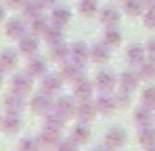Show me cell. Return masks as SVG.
I'll return each mask as SVG.
<instances>
[{
	"mask_svg": "<svg viewBox=\"0 0 155 151\" xmlns=\"http://www.w3.org/2000/svg\"><path fill=\"white\" fill-rule=\"evenodd\" d=\"M8 2H10V4H12V6H20V4H22V2H24V0H8Z\"/></svg>",
	"mask_w": 155,
	"mask_h": 151,
	"instance_id": "44",
	"label": "cell"
},
{
	"mask_svg": "<svg viewBox=\"0 0 155 151\" xmlns=\"http://www.w3.org/2000/svg\"><path fill=\"white\" fill-rule=\"evenodd\" d=\"M71 55V49H69L65 43H53L51 45V57L55 61H63V59H67V57Z\"/></svg>",
	"mask_w": 155,
	"mask_h": 151,
	"instance_id": "23",
	"label": "cell"
},
{
	"mask_svg": "<svg viewBox=\"0 0 155 151\" xmlns=\"http://www.w3.org/2000/svg\"><path fill=\"white\" fill-rule=\"evenodd\" d=\"M41 4L39 2H28V6L24 8V12H26V16H30V18H38L39 12H41Z\"/></svg>",
	"mask_w": 155,
	"mask_h": 151,
	"instance_id": "34",
	"label": "cell"
},
{
	"mask_svg": "<svg viewBox=\"0 0 155 151\" xmlns=\"http://www.w3.org/2000/svg\"><path fill=\"white\" fill-rule=\"evenodd\" d=\"M147 151H155V143H153V145H149V147H147Z\"/></svg>",
	"mask_w": 155,
	"mask_h": 151,
	"instance_id": "46",
	"label": "cell"
},
{
	"mask_svg": "<svg viewBox=\"0 0 155 151\" xmlns=\"http://www.w3.org/2000/svg\"><path fill=\"white\" fill-rule=\"evenodd\" d=\"M6 31H8V35H10V38H22L24 31H26V26H24L22 20H12V22L8 24Z\"/></svg>",
	"mask_w": 155,
	"mask_h": 151,
	"instance_id": "26",
	"label": "cell"
},
{
	"mask_svg": "<svg viewBox=\"0 0 155 151\" xmlns=\"http://www.w3.org/2000/svg\"><path fill=\"white\" fill-rule=\"evenodd\" d=\"M63 77L69 80H75L79 77H83V65L73 61V63H65L63 65Z\"/></svg>",
	"mask_w": 155,
	"mask_h": 151,
	"instance_id": "15",
	"label": "cell"
},
{
	"mask_svg": "<svg viewBox=\"0 0 155 151\" xmlns=\"http://www.w3.org/2000/svg\"><path fill=\"white\" fill-rule=\"evenodd\" d=\"M71 57L73 61H77V63H87V59H91V47L87 45L84 41H77L75 45L71 47Z\"/></svg>",
	"mask_w": 155,
	"mask_h": 151,
	"instance_id": "7",
	"label": "cell"
},
{
	"mask_svg": "<svg viewBox=\"0 0 155 151\" xmlns=\"http://www.w3.org/2000/svg\"><path fill=\"white\" fill-rule=\"evenodd\" d=\"M57 112H61L65 118H69L71 114H75V102H73V98H69V96H63V98H59L57 100Z\"/></svg>",
	"mask_w": 155,
	"mask_h": 151,
	"instance_id": "18",
	"label": "cell"
},
{
	"mask_svg": "<svg viewBox=\"0 0 155 151\" xmlns=\"http://www.w3.org/2000/svg\"><path fill=\"white\" fill-rule=\"evenodd\" d=\"M6 106H8V108H14V110L22 108V98H20V96H8Z\"/></svg>",
	"mask_w": 155,
	"mask_h": 151,
	"instance_id": "38",
	"label": "cell"
},
{
	"mask_svg": "<svg viewBox=\"0 0 155 151\" xmlns=\"http://www.w3.org/2000/svg\"><path fill=\"white\" fill-rule=\"evenodd\" d=\"M96 110H98L100 114H106V116H110V114H114V110L118 108L116 104V98H114L112 94H108V92H102V94L96 98Z\"/></svg>",
	"mask_w": 155,
	"mask_h": 151,
	"instance_id": "4",
	"label": "cell"
},
{
	"mask_svg": "<svg viewBox=\"0 0 155 151\" xmlns=\"http://www.w3.org/2000/svg\"><path fill=\"white\" fill-rule=\"evenodd\" d=\"M145 8H155V0H143Z\"/></svg>",
	"mask_w": 155,
	"mask_h": 151,
	"instance_id": "43",
	"label": "cell"
},
{
	"mask_svg": "<svg viewBox=\"0 0 155 151\" xmlns=\"http://www.w3.org/2000/svg\"><path fill=\"white\" fill-rule=\"evenodd\" d=\"M94 83H96V87H98L102 92H110L114 87H116L118 80H116V75H114L110 69H104V71H100L98 75H96Z\"/></svg>",
	"mask_w": 155,
	"mask_h": 151,
	"instance_id": "3",
	"label": "cell"
},
{
	"mask_svg": "<svg viewBox=\"0 0 155 151\" xmlns=\"http://www.w3.org/2000/svg\"><path fill=\"white\" fill-rule=\"evenodd\" d=\"M22 151H38V141L35 140H24L22 141Z\"/></svg>",
	"mask_w": 155,
	"mask_h": 151,
	"instance_id": "39",
	"label": "cell"
},
{
	"mask_svg": "<svg viewBox=\"0 0 155 151\" xmlns=\"http://www.w3.org/2000/svg\"><path fill=\"white\" fill-rule=\"evenodd\" d=\"M145 51L141 45H130L128 51H126V59H128L130 65H134V67H140L141 63L145 61Z\"/></svg>",
	"mask_w": 155,
	"mask_h": 151,
	"instance_id": "8",
	"label": "cell"
},
{
	"mask_svg": "<svg viewBox=\"0 0 155 151\" xmlns=\"http://www.w3.org/2000/svg\"><path fill=\"white\" fill-rule=\"evenodd\" d=\"M20 49H22V53H26V55H34V53L38 51V39L31 38V35L22 38V41H20Z\"/></svg>",
	"mask_w": 155,
	"mask_h": 151,
	"instance_id": "24",
	"label": "cell"
},
{
	"mask_svg": "<svg viewBox=\"0 0 155 151\" xmlns=\"http://www.w3.org/2000/svg\"><path fill=\"white\" fill-rule=\"evenodd\" d=\"M118 2H124V0H118Z\"/></svg>",
	"mask_w": 155,
	"mask_h": 151,
	"instance_id": "48",
	"label": "cell"
},
{
	"mask_svg": "<svg viewBox=\"0 0 155 151\" xmlns=\"http://www.w3.org/2000/svg\"><path fill=\"white\" fill-rule=\"evenodd\" d=\"M20 124H22V122H20V118L16 116L14 112H12L10 116H8L6 120H4V126H6V130H8V132H16V130L20 128Z\"/></svg>",
	"mask_w": 155,
	"mask_h": 151,
	"instance_id": "33",
	"label": "cell"
},
{
	"mask_svg": "<svg viewBox=\"0 0 155 151\" xmlns=\"http://www.w3.org/2000/svg\"><path fill=\"white\" fill-rule=\"evenodd\" d=\"M79 12H81L83 16H87V18L94 16L96 12H98V0H81Z\"/></svg>",
	"mask_w": 155,
	"mask_h": 151,
	"instance_id": "22",
	"label": "cell"
},
{
	"mask_svg": "<svg viewBox=\"0 0 155 151\" xmlns=\"http://www.w3.org/2000/svg\"><path fill=\"white\" fill-rule=\"evenodd\" d=\"M57 151H77V145L73 141H63V143H59Z\"/></svg>",
	"mask_w": 155,
	"mask_h": 151,
	"instance_id": "40",
	"label": "cell"
},
{
	"mask_svg": "<svg viewBox=\"0 0 155 151\" xmlns=\"http://www.w3.org/2000/svg\"><path fill=\"white\" fill-rule=\"evenodd\" d=\"M65 120H67V118H65L61 112H51L49 116H47V124H49L51 128H57V130H61V128H63Z\"/></svg>",
	"mask_w": 155,
	"mask_h": 151,
	"instance_id": "31",
	"label": "cell"
},
{
	"mask_svg": "<svg viewBox=\"0 0 155 151\" xmlns=\"http://www.w3.org/2000/svg\"><path fill=\"white\" fill-rule=\"evenodd\" d=\"M122 4H124V12L128 16H132V18L143 14V8H145L143 0H124Z\"/></svg>",
	"mask_w": 155,
	"mask_h": 151,
	"instance_id": "14",
	"label": "cell"
},
{
	"mask_svg": "<svg viewBox=\"0 0 155 151\" xmlns=\"http://www.w3.org/2000/svg\"><path fill=\"white\" fill-rule=\"evenodd\" d=\"M30 88H31V83H30V79H28L26 75H18L14 79V90L18 92V94H26Z\"/></svg>",
	"mask_w": 155,
	"mask_h": 151,
	"instance_id": "27",
	"label": "cell"
},
{
	"mask_svg": "<svg viewBox=\"0 0 155 151\" xmlns=\"http://www.w3.org/2000/svg\"><path fill=\"white\" fill-rule=\"evenodd\" d=\"M145 51H147L149 55H151L153 59H155V38H151V39L147 41V47H145Z\"/></svg>",
	"mask_w": 155,
	"mask_h": 151,
	"instance_id": "41",
	"label": "cell"
},
{
	"mask_svg": "<svg viewBox=\"0 0 155 151\" xmlns=\"http://www.w3.org/2000/svg\"><path fill=\"white\" fill-rule=\"evenodd\" d=\"M141 100H143L145 106L155 108V87H147V88H145L143 94H141Z\"/></svg>",
	"mask_w": 155,
	"mask_h": 151,
	"instance_id": "32",
	"label": "cell"
},
{
	"mask_svg": "<svg viewBox=\"0 0 155 151\" xmlns=\"http://www.w3.org/2000/svg\"><path fill=\"white\" fill-rule=\"evenodd\" d=\"M16 65V53H12L10 49H6L0 55V67L2 69H12Z\"/></svg>",
	"mask_w": 155,
	"mask_h": 151,
	"instance_id": "30",
	"label": "cell"
},
{
	"mask_svg": "<svg viewBox=\"0 0 155 151\" xmlns=\"http://www.w3.org/2000/svg\"><path fill=\"white\" fill-rule=\"evenodd\" d=\"M39 141H41V145H45V147H55V145H59V130L49 126L47 130L41 132Z\"/></svg>",
	"mask_w": 155,
	"mask_h": 151,
	"instance_id": "12",
	"label": "cell"
},
{
	"mask_svg": "<svg viewBox=\"0 0 155 151\" xmlns=\"http://www.w3.org/2000/svg\"><path fill=\"white\" fill-rule=\"evenodd\" d=\"M134 120H136L137 126H149L153 122V108L149 106H140V108L134 112Z\"/></svg>",
	"mask_w": 155,
	"mask_h": 151,
	"instance_id": "11",
	"label": "cell"
},
{
	"mask_svg": "<svg viewBox=\"0 0 155 151\" xmlns=\"http://www.w3.org/2000/svg\"><path fill=\"white\" fill-rule=\"evenodd\" d=\"M137 73H140V77L145 79V80L155 79V59H153V57H151V59H145L143 63L137 67Z\"/></svg>",
	"mask_w": 155,
	"mask_h": 151,
	"instance_id": "17",
	"label": "cell"
},
{
	"mask_svg": "<svg viewBox=\"0 0 155 151\" xmlns=\"http://www.w3.org/2000/svg\"><path fill=\"white\" fill-rule=\"evenodd\" d=\"M63 87V79L59 75H47L43 79V90L49 94V92H57L59 88Z\"/></svg>",
	"mask_w": 155,
	"mask_h": 151,
	"instance_id": "20",
	"label": "cell"
},
{
	"mask_svg": "<svg viewBox=\"0 0 155 151\" xmlns=\"http://www.w3.org/2000/svg\"><path fill=\"white\" fill-rule=\"evenodd\" d=\"M92 90H94L92 83L88 79H84V77H79V79L73 80V92H75L77 98H81V100H91L92 98Z\"/></svg>",
	"mask_w": 155,
	"mask_h": 151,
	"instance_id": "2",
	"label": "cell"
},
{
	"mask_svg": "<svg viewBox=\"0 0 155 151\" xmlns=\"http://www.w3.org/2000/svg\"><path fill=\"white\" fill-rule=\"evenodd\" d=\"M137 141H140L141 145H145V147H149V145L155 143V128L151 124L141 126V130L137 132Z\"/></svg>",
	"mask_w": 155,
	"mask_h": 151,
	"instance_id": "13",
	"label": "cell"
},
{
	"mask_svg": "<svg viewBox=\"0 0 155 151\" xmlns=\"http://www.w3.org/2000/svg\"><path fill=\"white\" fill-rule=\"evenodd\" d=\"M126 141H128V133H126L122 128H110L108 132H106V136H104V145L110 151L124 147Z\"/></svg>",
	"mask_w": 155,
	"mask_h": 151,
	"instance_id": "1",
	"label": "cell"
},
{
	"mask_svg": "<svg viewBox=\"0 0 155 151\" xmlns=\"http://www.w3.org/2000/svg\"><path fill=\"white\" fill-rule=\"evenodd\" d=\"M47 28H49V24H47L45 18H41V16L34 18V31H35V34H45Z\"/></svg>",
	"mask_w": 155,
	"mask_h": 151,
	"instance_id": "35",
	"label": "cell"
},
{
	"mask_svg": "<svg viewBox=\"0 0 155 151\" xmlns=\"http://www.w3.org/2000/svg\"><path fill=\"white\" fill-rule=\"evenodd\" d=\"M39 4H41V6H53V4L57 2V0H38Z\"/></svg>",
	"mask_w": 155,
	"mask_h": 151,
	"instance_id": "42",
	"label": "cell"
},
{
	"mask_svg": "<svg viewBox=\"0 0 155 151\" xmlns=\"http://www.w3.org/2000/svg\"><path fill=\"white\" fill-rule=\"evenodd\" d=\"M31 108L35 110V112H47V110L51 108V100H49V96L47 94H39V96H35L34 102H31Z\"/></svg>",
	"mask_w": 155,
	"mask_h": 151,
	"instance_id": "25",
	"label": "cell"
},
{
	"mask_svg": "<svg viewBox=\"0 0 155 151\" xmlns=\"http://www.w3.org/2000/svg\"><path fill=\"white\" fill-rule=\"evenodd\" d=\"M43 35H45V39L51 43V45H53V43H59L61 39H63V31H61V28H59V26L47 28V31H45Z\"/></svg>",
	"mask_w": 155,
	"mask_h": 151,
	"instance_id": "29",
	"label": "cell"
},
{
	"mask_svg": "<svg viewBox=\"0 0 155 151\" xmlns=\"http://www.w3.org/2000/svg\"><path fill=\"white\" fill-rule=\"evenodd\" d=\"M91 59L94 61V63H98V65L106 63V61L110 59V45H106L104 41L94 43V45L91 47Z\"/></svg>",
	"mask_w": 155,
	"mask_h": 151,
	"instance_id": "6",
	"label": "cell"
},
{
	"mask_svg": "<svg viewBox=\"0 0 155 151\" xmlns=\"http://www.w3.org/2000/svg\"><path fill=\"white\" fill-rule=\"evenodd\" d=\"M69 20H71V10L65 6H59L53 10V22H55V26H65V24H69Z\"/></svg>",
	"mask_w": 155,
	"mask_h": 151,
	"instance_id": "21",
	"label": "cell"
},
{
	"mask_svg": "<svg viewBox=\"0 0 155 151\" xmlns=\"http://www.w3.org/2000/svg\"><path fill=\"white\" fill-rule=\"evenodd\" d=\"M143 24L147 28H155V8H147V12L143 14Z\"/></svg>",
	"mask_w": 155,
	"mask_h": 151,
	"instance_id": "36",
	"label": "cell"
},
{
	"mask_svg": "<svg viewBox=\"0 0 155 151\" xmlns=\"http://www.w3.org/2000/svg\"><path fill=\"white\" fill-rule=\"evenodd\" d=\"M96 104H92L91 100H81V104H77L75 108V114L79 116L81 122H91L92 118L96 116Z\"/></svg>",
	"mask_w": 155,
	"mask_h": 151,
	"instance_id": "5",
	"label": "cell"
},
{
	"mask_svg": "<svg viewBox=\"0 0 155 151\" xmlns=\"http://www.w3.org/2000/svg\"><path fill=\"white\" fill-rule=\"evenodd\" d=\"M2 16H4V10H2V8H0V18H2Z\"/></svg>",
	"mask_w": 155,
	"mask_h": 151,
	"instance_id": "47",
	"label": "cell"
},
{
	"mask_svg": "<svg viewBox=\"0 0 155 151\" xmlns=\"http://www.w3.org/2000/svg\"><path fill=\"white\" fill-rule=\"evenodd\" d=\"M30 75H34V77H39V75H43V73L47 71V65H45V61L43 59H34V61H30Z\"/></svg>",
	"mask_w": 155,
	"mask_h": 151,
	"instance_id": "28",
	"label": "cell"
},
{
	"mask_svg": "<svg viewBox=\"0 0 155 151\" xmlns=\"http://www.w3.org/2000/svg\"><path fill=\"white\" fill-rule=\"evenodd\" d=\"M94 151H110V149H108V147H106V145H104V147H96Z\"/></svg>",
	"mask_w": 155,
	"mask_h": 151,
	"instance_id": "45",
	"label": "cell"
},
{
	"mask_svg": "<svg viewBox=\"0 0 155 151\" xmlns=\"http://www.w3.org/2000/svg\"><path fill=\"white\" fill-rule=\"evenodd\" d=\"M140 79H141L140 73H136V71H126V73H122V77H120V87L124 88V90L132 92L134 88H137Z\"/></svg>",
	"mask_w": 155,
	"mask_h": 151,
	"instance_id": "9",
	"label": "cell"
},
{
	"mask_svg": "<svg viewBox=\"0 0 155 151\" xmlns=\"http://www.w3.org/2000/svg\"><path fill=\"white\" fill-rule=\"evenodd\" d=\"M88 137H91V128L84 122H81L79 126L73 128V140H75V143H84Z\"/></svg>",
	"mask_w": 155,
	"mask_h": 151,
	"instance_id": "19",
	"label": "cell"
},
{
	"mask_svg": "<svg viewBox=\"0 0 155 151\" xmlns=\"http://www.w3.org/2000/svg\"><path fill=\"white\" fill-rule=\"evenodd\" d=\"M100 22H102L104 26H108V28L118 26V24H120V12H118L114 6H106L104 10L100 12Z\"/></svg>",
	"mask_w": 155,
	"mask_h": 151,
	"instance_id": "10",
	"label": "cell"
},
{
	"mask_svg": "<svg viewBox=\"0 0 155 151\" xmlns=\"http://www.w3.org/2000/svg\"><path fill=\"white\" fill-rule=\"evenodd\" d=\"M114 98H116V104H118V106H128V104H130V92L122 88V92H120L118 96H114Z\"/></svg>",
	"mask_w": 155,
	"mask_h": 151,
	"instance_id": "37",
	"label": "cell"
},
{
	"mask_svg": "<svg viewBox=\"0 0 155 151\" xmlns=\"http://www.w3.org/2000/svg\"><path fill=\"white\" fill-rule=\"evenodd\" d=\"M104 43H106V45H110V47H118L122 43V31L118 30L116 26L106 28V31H104Z\"/></svg>",
	"mask_w": 155,
	"mask_h": 151,
	"instance_id": "16",
	"label": "cell"
}]
</instances>
